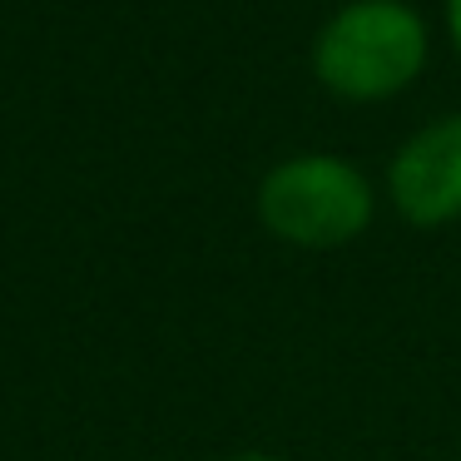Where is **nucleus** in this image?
I'll use <instances>...</instances> for the list:
<instances>
[{
    "label": "nucleus",
    "instance_id": "obj_1",
    "mask_svg": "<svg viewBox=\"0 0 461 461\" xmlns=\"http://www.w3.org/2000/svg\"><path fill=\"white\" fill-rule=\"evenodd\" d=\"M431 60L427 15L411 0H348L312 35V75L348 104H382L421 80Z\"/></svg>",
    "mask_w": 461,
    "mask_h": 461
},
{
    "label": "nucleus",
    "instance_id": "obj_2",
    "mask_svg": "<svg viewBox=\"0 0 461 461\" xmlns=\"http://www.w3.org/2000/svg\"><path fill=\"white\" fill-rule=\"evenodd\" d=\"M258 223L293 249H342L377 213L372 179L342 154H288L258 184Z\"/></svg>",
    "mask_w": 461,
    "mask_h": 461
},
{
    "label": "nucleus",
    "instance_id": "obj_3",
    "mask_svg": "<svg viewBox=\"0 0 461 461\" xmlns=\"http://www.w3.org/2000/svg\"><path fill=\"white\" fill-rule=\"evenodd\" d=\"M387 203L411 229H447L461 219V114H437L397 144Z\"/></svg>",
    "mask_w": 461,
    "mask_h": 461
},
{
    "label": "nucleus",
    "instance_id": "obj_4",
    "mask_svg": "<svg viewBox=\"0 0 461 461\" xmlns=\"http://www.w3.org/2000/svg\"><path fill=\"white\" fill-rule=\"evenodd\" d=\"M441 21H447V41L461 55V0H441Z\"/></svg>",
    "mask_w": 461,
    "mask_h": 461
},
{
    "label": "nucleus",
    "instance_id": "obj_5",
    "mask_svg": "<svg viewBox=\"0 0 461 461\" xmlns=\"http://www.w3.org/2000/svg\"><path fill=\"white\" fill-rule=\"evenodd\" d=\"M229 461H283V456H268V451H239V456H229Z\"/></svg>",
    "mask_w": 461,
    "mask_h": 461
}]
</instances>
